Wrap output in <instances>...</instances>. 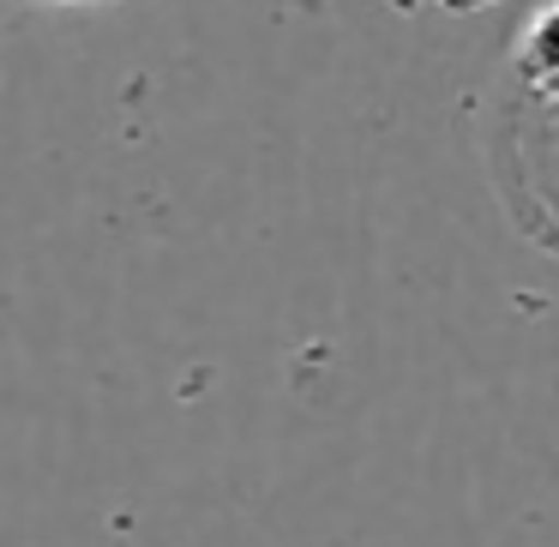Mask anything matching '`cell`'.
Instances as JSON below:
<instances>
[{"mask_svg":"<svg viewBox=\"0 0 559 547\" xmlns=\"http://www.w3.org/2000/svg\"><path fill=\"white\" fill-rule=\"evenodd\" d=\"M433 13H487V7H506V0H427Z\"/></svg>","mask_w":559,"mask_h":547,"instance_id":"obj_1","label":"cell"}]
</instances>
